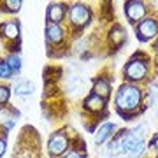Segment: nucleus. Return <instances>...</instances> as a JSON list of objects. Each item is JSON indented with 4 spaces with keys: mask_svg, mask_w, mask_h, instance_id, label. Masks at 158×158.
Returning <instances> with one entry per match:
<instances>
[{
    "mask_svg": "<svg viewBox=\"0 0 158 158\" xmlns=\"http://www.w3.org/2000/svg\"><path fill=\"white\" fill-rule=\"evenodd\" d=\"M127 40V32L121 25H114L111 32H109V42L113 44V48H121Z\"/></svg>",
    "mask_w": 158,
    "mask_h": 158,
    "instance_id": "nucleus-12",
    "label": "nucleus"
},
{
    "mask_svg": "<svg viewBox=\"0 0 158 158\" xmlns=\"http://www.w3.org/2000/svg\"><path fill=\"white\" fill-rule=\"evenodd\" d=\"M148 72H149V62H148V58L141 56V55H135V56L130 58L128 62H127V65H125V70H123L125 79L130 81L132 85L144 81Z\"/></svg>",
    "mask_w": 158,
    "mask_h": 158,
    "instance_id": "nucleus-2",
    "label": "nucleus"
},
{
    "mask_svg": "<svg viewBox=\"0 0 158 158\" xmlns=\"http://www.w3.org/2000/svg\"><path fill=\"white\" fill-rule=\"evenodd\" d=\"M149 149H153V151H158V134L151 139V142H149Z\"/></svg>",
    "mask_w": 158,
    "mask_h": 158,
    "instance_id": "nucleus-21",
    "label": "nucleus"
},
{
    "mask_svg": "<svg viewBox=\"0 0 158 158\" xmlns=\"http://www.w3.org/2000/svg\"><path fill=\"white\" fill-rule=\"evenodd\" d=\"M12 74L14 72H12L11 67L7 65L6 60H0V79H11Z\"/></svg>",
    "mask_w": 158,
    "mask_h": 158,
    "instance_id": "nucleus-17",
    "label": "nucleus"
},
{
    "mask_svg": "<svg viewBox=\"0 0 158 158\" xmlns=\"http://www.w3.org/2000/svg\"><path fill=\"white\" fill-rule=\"evenodd\" d=\"M116 132V125L114 123H102L100 127H98V130L95 132V144L97 146H100V144H104V142L107 141L109 137H113V134Z\"/></svg>",
    "mask_w": 158,
    "mask_h": 158,
    "instance_id": "nucleus-11",
    "label": "nucleus"
},
{
    "mask_svg": "<svg viewBox=\"0 0 158 158\" xmlns=\"http://www.w3.org/2000/svg\"><path fill=\"white\" fill-rule=\"evenodd\" d=\"M4 153H6V139L0 137V156H4Z\"/></svg>",
    "mask_w": 158,
    "mask_h": 158,
    "instance_id": "nucleus-22",
    "label": "nucleus"
},
{
    "mask_svg": "<svg viewBox=\"0 0 158 158\" xmlns=\"http://www.w3.org/2000/svg\"><path fill=\"white\" fill-rule=\"evenodd\" d=\"M67 14V6L62 4V2H53L48 7V12H46V19L48 23H53V25H60L63 21V18Z\"/></svg>",
    "mask_w": 158,
    "mask_h": 158,
    "instance_id": "nucleus-7",
    "label": "nucleus"
},
{
    "mask_svg": "<svg viewBox=\"0 0 158 158\" xmlns=\"http://www.w3.org/2000/svg\"><path fill=\"white\" fill-rule=\"evenodd\" d=\"M69 149V137L67 134H63V132H55L53 135L49 137V141H48V151H49L51 158H58L65 155Z\"/></svg>",
    "mask_w": 158,
    "mask_h": 158,
    "instance_id": "nucleus-6",
    "label": "nucleus"
},
{
    "mask_svg": "<svg viewBox=\"0 0 158 158\" xmlns=\"http://www.w3.org/2000/svg\"><path fill=\"white\" fill-rule=\"evenodd\" d=\"M125 158H134V156H125Z\"/></svg>",
    "mask_w": 158,
    "mask_h": 158,
    "instance_id": "nucleus-23",
    "label": "nucleus"
},
{
    "mask_svg": "<svg viewBox=\"0 0 158 158\" xmlns=\"http://www.w3.org/2000/svg\"><path fill=\"white\" fill-rule=\"evenodd\" d=\"M34 90H35L34 83L21 81V83H18L14 86V95H30V93H34Z\"/></svg>",
    "mask_w": 158,
    "mask_h": 158,
    "instance_id": "nucleus-14",
    "label": "nucleus"
},
{
    "mask_svg": "<svg viewBox=\"0 0 158 158\" xmlns=\"http://www.w3.org/2000/svg\"><path fill=\"white\" fill-rule=\"evenodd\" d=\"M142 102V90L139 86L132 85V83H125L119 86L118 93H116V109L119 113L127 116V114L135 113L141 107Z\"/></svg>",
    "mask_w": 158,
    "mask_h": 158,
    "instance_id": "nucleus-1",
    "label": "nucleus"
},
{
    "mask_svg": "<svg viewBox=\"0 0 158 158\" xmlns=\"http://www.w3.org/2000/svg\"><path fill=\"white\" fill-rule=\"evenodd\" d=\"M137 39L141 42H148L158 37V19L156 18H144L141 23L135 25Z\"/></svg>",
    "mask_w": 158,
    "mask_h": 158,
    "instance_id": "nucleus-3",
    "label": "nucleus"
},
{
    "mask_svg": "<svg viewBox=\"0 0 158 158\" xmlns=\"http://www.w3.org/2000/svg\"><path fill=\"white\" fill-rule=\"evenodd\" d=\"M0 32H2V35L9 40L19 39V25H18V21H6L0 27Z\"/></svg>",
    "mask_w": 158,
    "mask_h": 158,
    "instance_id": "nucleus-13",
    "label": "nucleus"
},
{
    "mask_svg": "<svg viewBox=\"0 0 158 158\" xmlns=\"http://www.w3.org/2000/svg\"><path fill=\"white\" fill-rule=\"evenodd\" d=\"M69 19L74 27L83 28L85 25H88V21L91 19V11L90 7L85 4H74L69 7Z\"/></svg>",
    "mask_w": 158,
    "mask_h": 158,
    "instance_id": "nucleus-4",
    "label": "nucleus"
},
{
    "mask_svg": "<svg viewBox=\"0 0 158 158\" xmlns=\"http://www.w3.org/2000/svg\"><path fill=\"white\" fill-rule=\"evenodd\" d=\"M125 14H127V19H128L132 25H137L141 23L148 14V6L141 0H128L125 4Z\"/></svg>",
    "mask_w": 158,
    "mask_h": 158,
    "instance_id": "nucleus-5",
    "label": "nucleus"
},
{
    "mask_svg": "<svg viewBox=\"0 0 158 158\" xmlns=\"http://www.w3.org/2000/svg\"><path fill=\"white\" fill-rule=\"evenodd\" d=\"M83 106H85V109L88 113H93V114H98V113H104L106 111V100L100 98V97L93 95V93L86 97L85 102H83Z\"/></svg>",
    "mask_w": 158,
    "mask_h": 158,
    "instance_id": "nucleus-9",
    "label": "nucleus"
},
{
    "mask_svg": "<svg viewBox=\"0 0 158 158\" xmlns=\"http://www.w3.org/2000/svg\"><path fill=\"white\" fill-rule=\"evenodd\" d=\"M63 158H85V156H83L79 151H74V149H72V151L65 153V156H63Z\"/></svg>",
    "mask_w": 158,
    "mask_h": 158,
    "instance_id": "nucleus-20",
    "label": "nucleus"
},
{
    "mask_svg": "<svg viewBox=\"0 0 158 158\" xmlns=\"http://www.w3.org/2000/svg\"><path fill=\"white\" fill-rule=\"evenodd\" d=\"M111 81H109L107 77H97L93 79V88H91V91H93V95L100 97V98H104V100H107L109 97H111Z\"/></svg>",
    "mask_w": 158,
    "mask_h": 158,
    "instance_id": "nucleus-8",
    "label": "nucleus"
},
{
    "mask_svg": "<svg viewBox=\"0 0 158 158\" xmlns=\"http://www.w3.org/2000/svg\"><path fill=\"white\" fill-rule=\"evenodd\" d=\"M46 39L49 44H60L63 39H65V32H63L62 25H53V23H48L46 25Z\"/></svg>",
    "mask_w": 158,
    "mask_h": 158,
    "instance_id": "nucleus-10",
    "label": "nucleus"
},
{
    "mask_svg": "<svg viewBox=\"0 0 158 158\" xmlns=\"http://www.w3.org/2000/svg\"><path fill=\"white\" fill-rule=\"evenodd\" d=\"M9 97H11V91L7 86H0V106H4L9 102Z\"/></svg>",
    "mask_w": 158,
    "mask_h": 158,
    "instance_id": "nucleus-18",
    "label": "nucleus"
},
{
    "mask_svg": "<svg viewBox=\"0 0 158 158\" xmlns=\"http://www.w3.org/2000/svg\"><path fill=\"white\" fill-rule=\"evenodd\" d=\"M149 93H151V98L158 100V85H151V86H149Z\"/></svg>",
    "mask_w": 158,
    "mask_h": 158,
    "instance_id": "nucleus-19",
    "label": "nucleus"
},
{
    "mask_svg": "<svg viewBox=\"0 0 158 158\" xmlns=\"http://www.w3.org/2000/svg\"><path fill=\"white\" fill-rule=\"evenodd\" d=\"M7 65L11 67V70L12 72H18L19 69H21V56L18 55V53H11L9 56H7Z\"/></svg>",
    "mask_w": 158,
    "mask_h": 158,
    "instance_id": "nucleus-16",
    "label": "nucleus"
},
{
    "mask_svg": "<svg viewBox=\"0 0 158 158\" xmlns=\"http://www.w3.org/2000/svg\"><path fill=\"white\" fill-rule=\"evenodd\" d=\"M21 9V0H7L0 4V11L4 12H18Z\"/></svg>",
    "mask_w": 158,
    "mask_h": 158,
    "instance_id": "nucleus-15",
    "label": "nucleus"
}]
</instances>
